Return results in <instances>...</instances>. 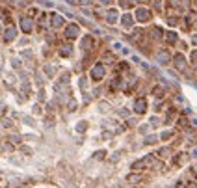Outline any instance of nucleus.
I'll use <instances>...</instances> for the list:
<instances>
[{
    "label": "nucleus",
    "mask_w": 197,
    "mask_h": 188,
    "mask_svg": "<svg viewBox=\"0 0 197 188\" xmlns=\"http://www.w3.org/2000/svg\"><path fill=\"white\" fill-rule=\"evenodd\" d=\"M132 24H134V19H132V15H123V26L125 28H130V26H132Z\"/></svg>",
    "instance_id": "6e6552de"
},
{
    "label": "nucleus",
    "mask_w": 197,
    "mask_h": 188,
    "mask_svg": "<svg viewBox=\"0 0 197 188\" xmlns=\"http://www.w3.org/2000/svg\"><path fill=\"white\" fill-rule=\"evenodd\" d=\"M153 95H154V97H164V89L162 88H154L153 89Z\"/></svg>",
    "instance_id": "9b49d317"
},
{
    "label": "nucleus",
    "mask_w": 197,
    "mask_h": 188,
    "mask_svg": "<svg viewBox=\"0 0 197 188\" xmlns=\"http://www.w3.org/2000/svg\"><path fill=\"white\" fill-rule=\"evenodd\" d=\"M165 41L171 43V45H175L177 43V34L175 32H168V34H165Z\"/></svg>",
    "instance_id": "9d476101"
},
{
    "label": "nucleus",
    "mask_w": 197,
    "mask_h": 188,
    "mask_svg": "<svg viewBox=\"0 0 197 188\" xmlns=\"http://www.w3.org/2000/svg\"><path fill=\"white\" fill-rule=\"evenodd\" d=\"M104 4H108V6H110V4H112V0H104Z\"/></svg>",
    "instance_id": "6ab92c4d"
},
{
    "label": "nucleus",
    "mask_w": 197,
    "mask_h": 188,
    "mask_svg": "<svg viewBox=\"0 0 197 188\" xmlns=\"http://www.w3.org/2000/svg\"><path fill=\"white\" fill-rule=\"evenodd\" d=\"M173 60H175V67H177V69H184V67H186V60H184V56L180 54V52L175 54Z\"/></svg>",
    "instance_id": "39448f33"
},
{
    "label": "nucleus",
    "mask_w": 197,
    "mask_h": 188,
    "mask_svg": "<svg viewBox=\"0 0 197 188\" xmlns=\"http://www.w3.org/2000/svg\"><path fill=\"white\" fill-rule=\"evenodd\" d=\"M82 2H84V4H91V0H82Z\"/></svg>",
    "instance_id": "a211bd4d"
},
{
    "label": "nucleus",
    "mask_w": 197,
    "mask_h": 188,
    "mask_svg": "<svg viewBox=\"0 0 197 188\" xmlns=\"http://www.w3.org/2000/svg\"><path fill=\"white\" fill-rule=\"evenodd\" d=\"M63 21H65V19L62 17V15H52V24H54V26H63Z\"/></svg>",
    "instance_id": "1a4fd4ad"
},
{
    "label": "nucleus",
    "mask_w": 197,
    "mask_h": 188,
    "mask_svg": "<svg viewBox=\"0 0 197 188\" xmlns=\"http://www.w3.org/2000/svg\"><path fill=\"white\" fill-rule=\"evenodd\" d=\"M136 19H138L140 23H149L151 21V11L145 8H138V11H136Z\"/></svg>",
    "instance_id": "f257e3e1"
},
{
    "label": "nucleus",
    "mask_w": 197,
    "mask_h": 188,
    "mask_svg": "<svg viewBox=\"0 0 197 188\" xmlns=\"http://www.w3.org/2000/svg\"><path fill=\"white\" fill-rule=\"evenodd\" d=\"M193 43H195V45H197V35H193Z\"/></svg>",
    "instance_id": "aec40b11"
},
{
    "label": "nucleus",
    "mask_w": 197,
    "mask_h": 188,
    "mask_svg": "<svg viewBox=\"0 0 197 188\" xmlns=\"http://www.w3.org/2000/svg\"><path fill=\"white\" fill-rule=\"evenodd\" d=\"M186 188H197V184H195V182H188V184H186Z\"/></svg>",
    "instance_id": "2eb2a0df"
},
{
    "label": "nucleus",
    "mask_w": 197,
    "mask_h": 188,
    "mask_svg": "<svg viewBox=\"0 0 197 188\" xmlns=\"http://www.w3.org/2000/svg\"><path fill=\"white\" fill-rule=\"evenodd\" d=\"M156 60H158L162 65H165V63H169L171 62V52L169 50H160V52H156Z\"/></svg>",
    "instance_id": "7ed1b4c3"
},
{
    "label": "nucleus",
    "mask_w": 197,
    "mask_h": 188,
    "mask_svg": "<svg viewBox=\"0 0 197 188\" xmlns=\"http://www.w3.org/2000/svg\"><path fill=\"white\" fill-rule=\"evenodd\" d=\"M106 21L110 24L117 23V11H115V9H108V11H106Z\"/></svg>",
    "instance_id": "423d86ee"
},
{
    "label": "nucleus",
    "mask_w": 197,
    "mask_h": 188,
    "mask_svg": "<svg viewBox=\"0 0 197 188\" xmlns=\"http://www.w3.org/2000/svg\"><path fill=\"white\" fill-rule=\"evenodd\" d=\"M102 77H104V63H97L91 69V78L93 80H100Z\"/></svg>",
    "instance_id": "f03ea898"
},
{
    "label": "nucleus",
    "mask_w": 197,
    "mask_h": 188,
    "mask_svg": "<svg viewBox=\"0 0 197 188\" xmlns=\"http://www.w3.org/2000/svg\"><path fill=\"white\" fill-rule=\"evenodd\" d=\"M191 60H193V62H197V52H193V54H191Z\"/></svg>",
    "instance_id": "dca6fc26"
},
{
    "label": "nucleus",
    "mask_w": 197,
    "mask_h": 188,
    "mask_svg": "<svg viewBox=\"0 0 197 188\" xmlns=\"http://www.w3.org/2000/svg\"><path fill=\"white\" fill-rule=\"evenodd\" d=\"M37 2H39V4H43L45 8H52V6H54L52 0H37Z\"/></svg>",
    "instance_id": "f8f14e48"
},
{
    "label": "nucleus",
    "mask_w": 197,
    "mask_h": 188,
    "mask_svg": "<svg viewBox=\"0 0 197 188\" xmlns=\"http://www.w3.org/2000/svg\"><path fill=\"white\" fill-rule=\"evenodd\" d=\"M76 35H78V26H76V24H74V26H69V28H67V35H65L67 39H74Z\"/></svg>",
    "instance_id": "0eeeda50"
},
{
    "label": "nucleus",
    "mask_w": 197,
    "mask_h": 188,
    "mask_svg": "<svg viewBox=\"0 0 197 188\" xmlns=\"http://www.w3.org/2000/svg\"><path fill=\"white\" fill-rule=\"evenodd\" d=\"M168 153H169V149H160V156H168Z\"/></svg>",
    "instance_id": "ddd939ff"
},
{
    "label": "nucleus",
    "mask_w": 197,
    "mask_h": 188,
    "mask_svg": "<svg viewBox=\"0 0 197 188\" xmlns=\"http://www.w3.org/2000/svg\"><path fill=\"white\" fill-rule=\"evenodd\" d=\"M30 28H32V23H30V19H28V23H24V30H26V32H28Z\"/></svg>",
    "instance_id": "4468645a"
},
{
    "label": "nucleus",
    "mask_w": 197,
    "mask_h": 188,
    "mask_svg": "<svg viewBox=\"0 0 197 188\" xmlns=\"http://www.w3.org/2000/svg\"><path fill=\"white\" fill-rule=\"evenodd\" d=\"M191 155H193V156H197V147H193V151H191Z\"/></svg>",
    "instance_id": "f3484780"
},
{
    "label": "nucleus",
    "mask_w": 197,
    "mask_h": 188,
    "mask_svg": "<svg viewBox=\"0 0 197 188\" xmlns=\"http://www.w3.org/2000/svg\"><path fill=\"white\" fill-rule=\"evenodd\" d=\"M134 112H136V114H145V112H147V101H145V99H138V101H136V104H134Z\"/></svg>",
    "instance_id": "20e7f679"
}]
</instances>
